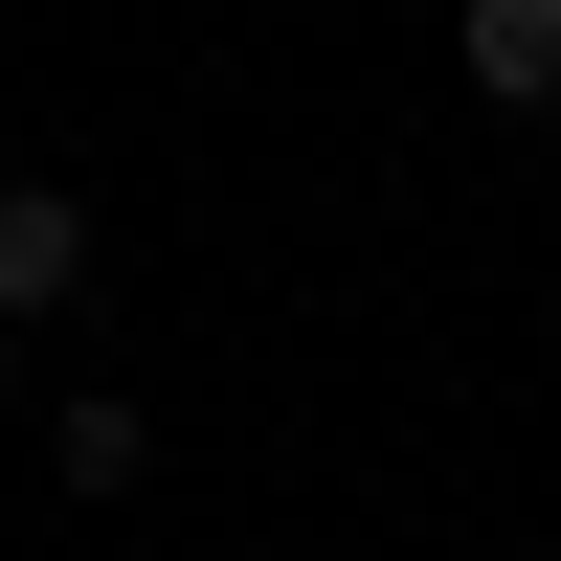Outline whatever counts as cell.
I'll use <instances>...</instances> for the list:
<instances>
[{"instance_id":"obj_1","label":"cell","mask_w":561,"mask_h":561,"mask_svg":"<svg viewBox=\"0 0 561 561\" xmlns=\"http://www.w3.org/2000/svg\"><path fill=\"white\" fill-rule=\"evenodd\" d=\"M90 293V203L68 180H0V314H68Z\"/></svg>"},{"instance_id":"obj_2","label":"cell","mask_w":561,"mask_h":561,"mask_svg":"<svg viewBox=\"0 0 561 561\" xmlns=\"http://www.w3.org/2000/svg\"><path fill=\"white\" fill-rule=\"evenodd\" d=\"M449 68H472L494 113H561V0H472V23H449Z\"/></svg>"},{"instance_id":"obj_3","label":"cell","mask_w":561,"mask_h":561,"mask_svg":"<svg viewBox=\"0 0 561 561\" xmlns=\"http://www.w3.org/2000/svg\"><path fill=\"white\" fill-rule=\"evenodd\" d=\"M45 472H68V494H135V472H158V427H135V404H68V427H45Z\"/></svg>"},{"instance_id":"obj_4","label":"cell","mask_w":561,"mask_h":561,"mask_svg":"<svg viewBox=\"0 0 561 561\" xmlns=\"http://www.w3.org/2000/svg\"><path fill=\"white\" fill-rule=\"evenodd\" d=\"M0 404H23V314H0Z\"/></svg>"}]
</instances>
